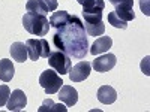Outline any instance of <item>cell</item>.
<instances>
[{"mask_svg":"<svg viewBox=\"0 0 150 112\" xmlns=\"http://www.w3.org/2000/svg\"><path fill=\"white\" fill-rule=\"evenodd\" d=\"M27 46V54L29 58L33 61H38L39 58H48V55L51 54V48L47 39L39 37V39H29L26 42Z\"/></svg>","mask_w":150,"mask_h":112,"instance_id":"obj_4","label":"cell"},{"mask_svg":"<svg viewBox=\"0 0 150 112\" xmlns=\"http://www.w3.org/2000/svg\"><path fill=\"white\" fill-rule=\"evenodd\" d=\"M104 12H83L84 29L90 36H102L105 33V24L102 21Z\"/></svg>","mask_w":150,"mask_h":112,"instance_id":"obj_3","label":"cell"},{"mask_svg":"<svg viewBox=\"0 0 150 112\" xmlns=\"http://www.w3.org/2000/svg\"><path fill=\"white\" fill-rule=\"evenodd\" d=\"M23 26L30 34L35 36H45L50 30V20L42 14H32L26 12L23 15Z\"/></svg>","mask_w":150,"mask_h":112,"instance_id":"obj_2","label":"cell"},{"mask_svg":"<svg viewBox=\"0 0 150 112\" xmlns=\"http://www.w3.org/2000/svg\"><path fill=\"white\" fill-rule=\"evenodd\" d=\"M14 73H15V69H14V64H12V60H8V58L0 60V79L3 82H9L14 78Z\"/></svg>","mask_w":150,"mask_h":112,"instance_id":"obj_15","label":"cell"},{"mask_svg":"<svg viewBox=\"0 0 150 112\" xmlns=\"http://www.w3.org/2000/svg\"><path fill=\"white\" fill-rule=\"evenodd\" d=\"M48 64L51 66V69H54L59 75H66L72 66V60L68 54L62 52V51H53L48 55Z\"/></svg>","mask_w":150,"mask_h":112,"instance_id":"obj_6","label":"cell"},{"mask_svg":"<svg viewBox=\"0 0 150 112\" xmlns=\"http://www.w3.org/2000/svg\"><path fill=\"white\" fill-rule=\"evenodd\" d=\"M111 45H112V39H111L110 36H99L98 39L93 42L92 48L89 49V52H90L92 55L104 54V52H107L108 49L111 48Z\"/></svg>","mask_w":150,"mask_h":112,"instance_id":"obj_12","label":"cell"},{"mask_svg":"<svg viewBox=\"0 0 150 112\" xmlns=\"http://www.w3.org/2000/svg\"><path fill=\"white\" fill-rule=\"evenodd\" d=\"M98 100L104 105H111L117 100V91L111 85H102L98 90Z\"/></svg>","mask_w":150,"mask_h":112,"instance_id":"obj_13","label":"cell"},{"mask_svg":"<svg viewBox=\"0 0 150 112\" xmlns=\"http://www.w3.org/2000/svg\"><path fill=\"white\" fill-rule=\"evenodd\" d=\"M147 64H149V57H146L143 61H141V69H143V72L146 73V75H149L150 72H149V67H147Z\"/></svg>","mask_w":150,"mask_h":112,"instance_id":"obj_23","label":"cell"},{"mask_svg":"<svg viewBox=\"0 0 150 112\" xmlns=\"http://www.w3.org/2000/svg\"><path fill=\"white\" fill-rule=\"evenodd\" d=\"M38 2L41 3V6L45 9V12L48 14V12H54L59 6V2L57 0H38Z\"/></svg>","mask_w":150,"mask_h":112,"instance_id":"obj_20","label":"cell"},{"mask_svg":"<svg viewBox=\"0 0 150 112\" xmlns=\"http://www.w3.org/2000/svg\"><path fill=\"white\" fill-rule=\"evenodd\" d=\"M140 6H141V10L144 15H150V10H149V0H140Z\"/></svg>","mask_w":150,"mask_h":112,"instance_id":"obj_22","label":"cell"},{"mask_svg":"<svg viewBox=\"0 0 150 112\" xmlns=\"http://www.w3.org/2000/svg\"><path fill=\"white\" fill-rule=\"evenodd\" d=\"M57 93H59V99H60V100L63 102L68 108H72L75 103L78 102V91L75 90L72 85L63 84Z\"/></svg>","mask_w":150,"mask_h":112,"instance_id":"obj_11","label":"cell"},{"mask_svg":"<svg viewBox=\"0 0 150 112\" xmlns=\"http://www.w3.org/2000/svg\"><path fill=\"white\" fill-rule=\"evenodd\" d=\"M39 112H66L68 106L66 105H62V103H54L51 99H47V100L42 102V105L38 109Z\"/></svg>","mask_w":150,"mask_h":112,"instance_id":"obj_16","label":"cell"},{"mask_svg":"<svg viewBox=\"0 0 150 112\" xmlns=\"http://www.w3.org/2000/svg\"><path fill=\"white\" fill-rule=\"evenodd\" d=\"M11 55H12V60L18 61V63H24V61L27 60L29 54H27V46L26 43L23 42H15L11 45Z\"/></svg>","mask_w":150,"mask_h":112,"instance_id":"obj_14","label":"cell"},{"mask_svg":"<svg viewBox=\"0 0 150 112\" xmlns=\"http://www.w3.org/2000/svg\"><path fill=\"white\" fill-rule=\"evenodd\" d=\"M77 2H78L83 8H87V6H90V5L95 2V0H77Z\"/></svg>","mask_w":150,"mask_h":112,"instance_id":"obj_24","label":"cell"},{"mask_svg":"<svg viewBox=\"0 0 150 112\" xmlns=\"http://www.w3.org/2000/svg\"><path fill=\"white\" fill-rule=\"evenodd\" d=\"M110 3L114 6V12L123 21H132L135 18L134 14V0H110Z\"/></svg>","mask_w":150,"mask_h":112,"instance_id":"obj_7","label":"cell"},{"mask_svg":"<svg viewBox=\"0 0 150 112\" xmlns=\"http://www.w3.org/2000/svg\"><path fill=\"white\" fill-rule=\"evenodd\" d=\"M9 96H11L9 87H8L6 84H2V85H0V106H5V105H6Z\"/></svg>","mask_w":150,"mask_h":112,"instance_id":"obj_21","label":"cell"},{"mask_svg":"<svg viewBox=\"0 0 150 112\" xmlns=\"http://www.w3.org/2000/svg\"><path fill=\"white\" fill-rule=\"evenodd\" d=\"M108 22L111 24L112 27L122 29V30H125V29L128 27V22L123 21L122 18H119V17L116 15V12H110V14H108Z\"/></svg>","mask_w":150,"mask_h":112,"instance_id":"obj_18","label":"cell"},{"mask_svg":"<svg viewBox=\"0 0 150 112\" xmlns=\"http://www.w3.org/2000/svg\"><path fill=\"white\" fill-rule=\"evenodd\" d=\"M92 72V63H89V61H80V63H77L74 67L69 69V79L72 82H83L84 79L89 78V75Z\"/></svg>","mask_w":150,"mask_h":112,"instance_id":"obj_8","label":"cell"},{"mask_svg":"<svg viewBox=\"0 0 150 112\" xmlns=\"http://www.w3.org/2000/svg\"><path fill=\"white\" fill-rule=\"evenodd\" d=\"M116 63H117V58H116L114 54H110V52L105 54V52H104V55L96 57V58L93 60L92 67H93L96 72L105 73V72H108V70H111L112 67H114Z\"/></svg>","mask_w":150,"mask_h":112,"instance_id":"obj_10","label":"cell"},{"mask_svg":"<svg viewBox=\"0 0 150 112\" xmlns=\"http://www.w3.org/2000/svg\"><path fill=\"white\" fill-rule=\"evenodd\" d=\"M53 43L59 51L68 54L69 57L83 60L89 52V41L83 20L77 15H69V18L56 29Z\"/></svg>","mask_w":150,"mask_h":112,"instance_id":"obj_1","label":"cell"},{"mask_svg":"<svg viewBox=\"0 0 150 112\" xmlns=\"http://www.w3.org/2000/svg\"><path fill=\"white\" fill-rule=\"evenodd\" d=\"M69 12H66V10H57V12H54V14L50 17V26L51 27H54V29H57V27H60L62 24H63L68 18H69Z\"/></svg>","mask_w":150,"mask_h":112,"instance_id":"obj_17","label":"cell"},{"mask_svg":"<svg viewBox=\"0 0 150 112\" xmlns=\"http://www.w3.org/2000/svg\"><path fill=\"white\" fill-rule=\"evenodd\" d=\"M27 105V96L24 94L23 90H14L11 93L8 102H6V108L11 112H18L23 111Z\"/></svg>","mask_w":150,"mask_h":112,"instance_id":"obj_9","label":"cell"},{"mask_svg":"<svg viewBox=\"0 0 150 112\" xmlns=\"http://www.w3.org/2000/svg\"><path fill=\"white\" fill-rule=\"evenodd\" d=\"M26 10L27 12H32V14H42V15H47L45 9L41 6V3L38 0H29L27 5H26Z\"/></svg>","mask_w":150,"mask_h":112,"instance_id":"obj_19","label":"cell"},{"mask_svg":"<svg viewBox=\"0 0 150 112\" xmlns=\"http://www.w3.org/2000/svg\"><path fill=\"white\" fill-rule=\"evenodd\" d=\"M39 84L47 94H56L65 82L62 81V75H59L54 69H47L41 73Z\"/></svg>","mask_w":150,"mask_h":112,"instance_id":"obj_5","label":"cell"}]
</instances>
